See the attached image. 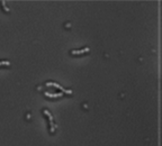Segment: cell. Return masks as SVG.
<instances>
[{
	"label": "cell",
	"mask_w": 162,
	"mask_h": 146,
	"mask_svg": "<svg viewBox=\"0 0 162 146\" xmlns=\"http://www.w3.org/2000/svg\"><path fill=\"white\" fill-rule=\"evenodd\" d=\"M43 113L48 117V120H50V127H51V133L53 134L54 132H55V126H54V124H53V117H52V115H51V112L48 111V110H43Z\"/></svg>",
	"instance_id": "6da1fadb"
},
{
	"label": "cell",
	"mask_w": 162,
	"mask_h": 146,
	"mask_svg": "<svg viewBox=\"0 0 162 146\" xmlns=\"http://www.w3.org/2000/svg\"><path fill=\"white\" fill-rule=\"evenodd\" d=\"M46 86H47V87H54V88H56V89L63 91V92H64V93H67V94H71V93H72V91H70V90H65L64 88H63V87H61L60 84L55 83V82H47Z\"/></svg>",
	"instance_id": "7a4b0ae2"
},
{
	"label": "cell",
	"mask_w": 162,
	"mask_h": 146,
	"mask_svg": "<svg viewBox=\"0 0 162 146\" xmlns=\"http://www.w3.org/2000/svg\"><path fill=\"white\" fill-rule=\"evenodd\" d=\"M90 52V48L89 47H84V48H81V50H72L70 52L71 55H80V54H84V53H89Z\"/></svg>",
	"instance_id": "3957f363"
},
{
	"label": "cell",
	"mask_w": 162,
	"mask_h": 146,
	"mask_svg": "<svg viewBox=\"0 0 162 146\" xmlns=\"http://www.w3.org/2000/svg\"><path fill=\"white\" fill-rule=\"evenodd\" d=\"M44 94L46 97H48V98H60L61 96H63L62 93H54V94H52V93H48V92H45Z\"/></svg>",
	"instance_id": "277c9868"
},
{
	"label": "cell",
	"mask_w": 162,
	"mask_h": 146,
	"mask_svg": "<svg viewBox=\"0 0 162 146\" xmlns=\"http://www.w3.org/2000/svg\"><path fill=\"white\" fill-rule=\"evenodd\" d=\"M3 65H10V62L9 61H0V67H3Z\"/></svg>",
	"instance_id": "5b68a950"
},
{
	"label": "cell",
	"mask_w": 162,
	"mask_h": 146,
	"mask_svg": "<svg viewBox=\"0 0 162 146\" xmlns=\"http://www.w3.org/2000/svg\"><path fill=\"white\" fill-rule=\"evenodd\" d=\"M1 5H2V8H3V10L6 11V12H9V9H8V8H7V6H6V2H5V1H1Z\"/></svg>",
	"instance_id": "8992f818"
}]
</instances>
